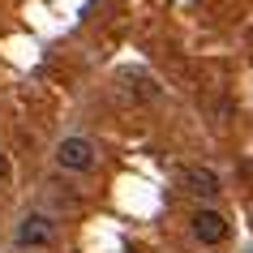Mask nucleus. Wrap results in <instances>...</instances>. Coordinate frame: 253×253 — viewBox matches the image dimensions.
Wrapping results in <instances>:
<instances>
[{
	"label": "nucleus",
	"mask_w": 253,
	"mask_h": 253,
	"mask_svg": "<svg viewBox=\"0 0 253 253\" xmlns=\"http://www.w3.org/2000/svg\"><path fill=\"white\" fill-rule=\"evenodd\" d=\"M52 240H56V223H52V214L30 211V214H22V223L13 227V245H17V249H47Z\"/></svg>",
	"instance_id": "3"
},
{
	"label": "nucleus",
	"mask_w": 253,
	"mask_h": 253,
	"mask_svg": "<svg viewBox=\"0 0 253 253\" xmlns=\"http://www.w3.org/2000/svg\"><path fill=\"white\" fill-rule=\"evenodd\" d=\"M189 227H193V240H198V245H206V249H214V245H223V240L232 236L227 214L214 211V206H198V211L189 214Z\"/></svg>",
	"instance_id": "1"
},
{
	"label": "nucleus",
	"mask_w": 253,
	"mask_h": 253,
	"mask_svg": "<svg viewBox=\"0 0 253 253\" xmlns=\"http://www.w3.org/2000/svg\"><path fill=\"white\" fill-rule=\"evenodd\" d=\"M9 172H13V163H9V155L0 150V180H9Z\"/></svg>",
	"instance_id": "5"
},
{
	"label": "nucleus",
	"mask_w": 253,
	"mask_h": 253,
	"mask_svg": "<svg viewBox=\"0 0 253 253\" xmlns=\"http://www.w3.org/2000/svg\"><path fill=\"white\" fill-rule=\"evenodd\" d=\"M56 168L60 172H90L94 168V142L82 133H69L56 142Z\"/></svg>",
	"instance_id": "2"
},
{
	"label": "nucleus",
	"mask_w": 253,
	"mask_h": 253,
	"mask_svg": "<svg viewBox=\"0 0 253 253\" xmlns=\"http://www.w3.org/2000/svg\"><path fill=\"white\" fill-rule=\"evenodd\" d=\"M180 189H185L189 198H198V202H211V198H219L223 180H219V172L202 168V163H185L180 168Z\"/></svg>",
	"instance_id": "4"
}]
</instances>
